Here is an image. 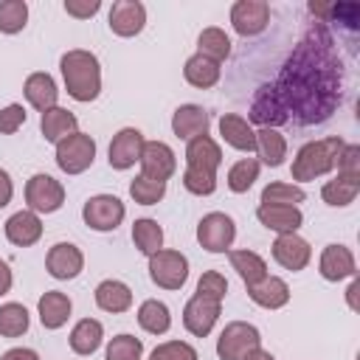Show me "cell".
<instances>
[{
	"mask_svg": "<svg viewBox=\"0 0 360 360\" xmlns=\"http://www.w3.org/2000/svg\"><path fill=\"white\" fill-rule=\"evenodd\" d=\"M287 110H295L301 121H323L329 110L335 107V79L332 68L323 65V59L309 53L307 42L290 56L287 68L281 70V82L276 84Z\"/></svg>",
	"mask_w": 360,
	"mask_h": 360,
	"instance_id": "cell-1",
	"label": "cell"
},
{
	"mask_svg": "<svg viewBox=\"0 0 360 360\" xmlns=\"http://www.w3.org/2000/svg\"><path fill=\"white\" fill-rule=\"evenodd\" d=\"M59 70H62V82L65 90L73 101H96L101 93V65L98 56L93 51L84 48H70L62 53L59 59Z\"/></svg>",
	"mask_w": 360,
	"mask_h": 360,
	"instance_id": "cell-2",
	"label": "cell"
},
{
	"mask_svg": "<svg viewBox=\"0 0 360 360\" xmlns=\"http://www.w3.org/2000/svg\"><path fill=\"white\" fill-rule=\"evenodd\" d=\"M346 146V141L340 135H329V138H321V141H309L304 143L295 158H292V166H290V174L295 183H307V180H315V177H323L335 169L338 163V155L340 149Z\"/></svg>",
	"mask_w": 360,
	"mask_h": 360,
	"instance_id": "cell-3",
	"label": "cell"
},
{
	"mask_svg": "<svg viewBox=\"0 0 360 360\" xmlns=\"http://www.w3.org/2000/svg\"><path fill=\"white\" fill-rule=\"evenodd\" d=\"M96 160V138L87 132H70L56 143V166L65 174H82Z\"/></svg>",
	"mask_w": 360,
	"mask_h": 360,
	"instance_id": "cell-4",
	"label": "cell"
},
{
	"mask_svg": "<svg viewBox=\"0 0 360 360\" xmlns=\"http://www.w3.org/2000/svg\"><path fill=\"white\" fill-rule=\"evenodd\" d=\"M290 121V110L278 93L276 84H262L250 101L248 110V124H259V129H278L281 124Z\"/></svg>",
	"mask_w": 360,
	"mask_h": 360,
	"instance_id": "cell-5",
	"label": "cell"
},
{
	"mask_svg": "<svg viewBox=\"0 0 360 360\" xmlns=\"http://www.w3.org/2000/svg\"><path fill=\"white\" fill-rule=\"evenodd\" d=\"M149 278L163 290H180L188 281V259L180 250L160 248L149 256Z\"/></svg>",
	"mask_w": 360,
	"mask_h": 360,
	"instance_id": "cell-6",
	"label": "cell"
},
{
	"mask_svg": "<svg viewBox=\"0 0 360 360\" xmlns=\"http://www.w3.org/2000/svg\"><path fill=\"white\" fill-rule=\"evenodd\" d=\"M262 346V332L248 321H231L217 338V357L219 360H242L250 349Z\"/></svg>",
	"mask_w": 360,
	"mask_h": 360,
	"instance_id": "cell-7",
	"label": "cell"
},
{
	"mask_svg": "<svg viewBox=\"0 0 360 360\" xmlns=\"http://www.w3.org/2000/svg\"><path fill=\"white\" fill-rule=\"evenodd\" d=\"M124 217H127V208H124V202L115 194H93L82 205L84 225L93 228V231H98V233L115 231L124 222Z\"/></svg>",
	"mask_w": 360,
	"mask_h": 360,
	"instance_id": "cell-8",
	"label": "cell"
},
{
	"mask_svg": "<svg viewBox=\"0 0 360 360\" xmlns=\"http://www.w3.org/2000/svg\"><path fill=\"white\" fill-rule=\"evenodd\" d=\"M25 202H28V211L34 214H53L65 205V186L56 177L37 172L25 183Z\"/></svg>",
	"mask_w": 360,
	"mask_h": 360,
	"instance_id": "cell-9",
	"label": "cell"
},
{
	"mask_svg": "<svg viewBox=\"0 0 360 360\" xmlns=\"http://www.w3.org/2000/svg\"><path fill=\"white\" fill-rule=\"evenodd\" d=\"M236 239V222L225 211H211L197 222V242L208 253H228Z\"/></svg>",
	"mask_w": 360,
	"mask_h": 360,
	"instance_id": "cell-10",
	"label": "cell"
},
{
	"mask_svg": "<svg viewBox=\"0 0 360 360\" xmlns=\"http://www.w3.org/2000/svg\"><path fill=\"white\" fill-rule=\"evenodd\" d=\"M143 143H146V138H143L141 129H135V127L118 129V132L112 135V141H110V149H107V163H110V169H115V172L132 169V166L141 160Z\"/></svg>",
	"mask_w": 360,
	"mask_h": 360,
	"instance_id": "cell-11",
	"label": "cell"
},
{
	"mask_svg": "<svg viewBox=\"0 0 360 360\" xmlns=\"http://www.w3.org/2000/svg\"><path fill=\"white\" fill-rule=\"evenodd\" d=\"M270 22V3L267 0H236L231 6V28L239 37H256Z\"/></svg>",
	"mask_w": 360,
	"mask_h": 360,
	"instance_id": "cell-12",
	"label": "cell"
},
{
	"mask_svg": "<svg viewBox=\"0 0 360 360\" xmlns=\"http://www.w3.org/2000/svg\"><path fill=\"white\" fill-rule=\"evenodd\" d=\"M219 312H222L219 301H211V298H202V295H191L186 301V307H183V326L194 338H208L211 329L219 321Z\"/></svg>",
	"mask_w": 360,
	"mask_h": 360,
	"instance_id": "cell-13",
	"label": "cell"
},
{
	"mask_svg": "<svg viewBox=\"0 0 360 360\" xmlns=\"http://www.w3.org/2000/svg\"><path fill=\"white\" fill-rule=\"evenodd\" d=\"M107 25L115 37H138L146 25V6L141 0H115L107 14Z\"/></svg>",
	"mask_w": 360,
	"mask_h": 360,
	"instance_id": "cell-14",
	"label": "cell"
},
{
	"mask_svg": "<svg viewBox=\"0 0 360 360\" xmlns=\"http://www.w3.org/2000/svg\"><path fill=\"white\" fill-rule=\"evenodd\" d=\"M270 250H273L276 264H281L290 273H298V270H304L312 262V248L298 233H278L273 239V248Z\"/></svg>",
	"mask_w": 360,
	"mask_h": 360,
	"instance_id": "cell-15",
	"label": "cell"
},
{
	"mask_svg": "<svg viewBox=\"0 0 360 360\" xmlns=\"http://www.w3.org/2000/svg\"><path fill=\"white\" fill-rule=\"evenodd\" d=\"M138 163H141V174L143 177L160 180V183H166L177 172V158H174L172 146L163 143V141H146Z\"/></svg>",
	"mask_w": 360,
	"mask_h": 360,
	"instance_id": "cell-16",
	"label": "cell"
},
{
	"mask_svg": "<svg viewBox=\"0 0 360 360\" xmlns=\"http://www.w3.org/2000/svg\"><path fill=\"white\" fill-rule=\"evenodd\" d=\"M45 270L56 281H70L84 270V253L73 242H56L45 256Z\"/></svg>",
	"mask_w": 360,
	"mask_h": 360,
	"instance_id": "cell-17",
	"label": "cell"
},
{
	"mask_svg": "<svg viewBox=\"0 0 360 360\" xmlns=\"http://www.w3.org/2000/svg\"><path fill=\"white\" fill-rule=\"evenodd\" d=\"M318 273L326 278V281H343V278H354L357 273V264H354V253L340 245V242H332L321 250V259H318Z\"/></svg>",
	"mask_w": 360,
	"mask_h": 360,
	"instance_id": "cell-18",
	"label": "cell"
},
{
	"mask_svg": "<svg viewBox=\"0 0 360 360\" xmlns=\"http://www.w3.org/2000/svg\"><path fill=\"white\" fill-rule=\"evenodd\" d=\"M208 124H211V115L205 107L200 104H180L174 112H172V132L180 138V141H191V138H200V135H208Z\"/></svg>",
	"mask_w": 360,
	"mask_h": 360,
	"instance_id": "cell-19",
	"label": "cell"
},
{
	"mask_svg": "<svg viewBox=\"0 0 360 360\" xmlns=\"http://www.w3.org/2000/svg\"><path fill=\"white\" fill-rule=\"evenodd\" d=\"M256 219L273 231L276 236L278 233H298V228L304 225V214L298 205H262L256 208Z\"/></svg>",
	"mask_w": 360,
	"mask_h": 360,
	"instance_id": "cell-20",
	"label": "cell"
},
{
	"mask_svg": "<svg viewBox=\"0 0 360 360\" xmlns=\"http://www.w3.org/2000/svg\"><path fill=\"white\" fill-rule=\"evenodd\" d=\"M6 239L17 248H31L42 239V219L39 214L22 208L6 219Z\"/></svg>",
	"mask_w": 360,
	"mask_h": 360,
	"instance_id": "cell-21",
	"label": "cell"
},
{
	"mask_svg": "<svg viewBox=\"0 0 360 360\" xmlns=\"http://www.w3.org/2000/svg\"><path fill=\"white\" fill-rule=\"evenodd\" d=\"M22 93H25V101H28L34 110H39V112L56 107V101H59V87H56L53 76L45 73V70L28 73V76H25V84H22Z\"/></svg>",
	"mask_w": 360,
	"mask_h": 360,
	"instance_id": "cell-22",
	"label": "cell"
},
{
	"mask_svg": "<svg viewBox=\"0 0 360 360\" xmlns=\"http://www.w3.org/2000/svg\"><path fill=\"white\" fill-rule=\"evenodd\" d=\"M186 166L188 169H200V172H211L217 174V169L222 166V149L211 135H200L191 138L186 143Z\"/></svg>",
	"mask_w": 360,
	"mask_h": 360,
	"instance_id": "cell-23",
	"label": "cell"
},
{
	"mask_svg": "<svg viewBox=\"0 0 360 360\" xmlns=\"http://www.w3.org/2000/svg\"><path fill=\"white\" fill-rule=\"evenodd\" d=\"M248 295L262 309H281L290 301V284L281 276H270L267 273L262 281H256V284L248 287Z\"/></svg>",
	"mask_w": 360,
	"mask_h": 360,
	"instance_id": "cell-24",
	"label": "cell"
},
{
	"mask_svg": "<svg viewBox=\"0 0 360 360\" xmlns=\"http://www.w3.org/2000/svg\"><path fill=\"white\" fill-rule=\"evenodd\" d=\"M219 138L228 146L239 149V152H253L256 149V129L239 112H225L219 118Z\"/></svg>",
	"mask_w": 360,
	"mask_h": 360,
	"instance_id": "cell-25",
	"label": "cell"
},
{
	"mask_svg": "<svg viewBox=\"0 0 360 360\" xmlns=\"http://www.w3.org/2000/svg\"><path fill=\"white\" fill-rule=\"evenodd\" d=\"M37 312H39V323L45 329H62L68 323L70 312H73V301L59 290H48V292L39 295Z\"/></svg>",
	"mask_w": 360,
	"mask_h": 360,
	"instance_id": "cell-26",
	"label": "cell"
},
{
	"mask_svg": "<svg viewBox=\"0 0 360 360\" xmlns=\"http://www.w3.org/2000/svg\"><path fill=\"white\" fill-rule=\"evenodd\" d=\"M76 127H79V121H76V115L70 112V110H65V107H51V110H45L42 115H39V132H42V138L48 141V143H59L62 138H68L70 132H76Z\"/></svg>",
	"mask_w": 360,
	"mask_h": 360,
	"instance_id": "cell-27",
	"label": "cell"
},
{
	"mask_svg": "<svg viewBox=\"0 0 360 360\" xmlns=\"http://www.w3.org/2000/svg\"><path fill=\"white\" fill-rule=\"evenodd\" d=\"M219 76H222V68L202 53H191L183 65V79L197 90H211L219 82Z\"/></svg>",
	"mask_w": 360,
	"mask_h": 360,
	"instance_id": "cell-28",
	"label": "cell"
},
{
	"mask_svg": "<svg viewBox=\"0 0 360 360\" xmlns=\"http://www.w3.org/2000/svg\"><path fill=\"white\" fill-rule=\"evenodd\" d=\"M357 194H360V177H354V174H338L321 186V200L332 208L352 205L357 200Z\"/></svg>",
	"mask_w": 360,
	"mask_h": 360,
	"instance_id": "cell-29",
	"label": "cell"
},
{
	"mask_svg": "<svg viewBox=\"0 0 360 360\" xmlns=\"http://www.w3.org/2000/svg\"><path fill=\"white\" fill-rule=\"evenodd\" d=\"M93 295H96L98 309L112 312V315L127 312V309L132 307V290H129L124 281H118V278H104V281L96 287Z\"/></svg>",
	"mask_w": 360,
	"mask_h": 360,
	"instance_id": "cell-30",
	"label": "cell"
},
{
	"mask_svg": "<svg viewBox=\"0 0 360 360\" xmlns=\"http://www.w3.org/2000/svg\"><path fill=\"white\" fill-rule=\"evenodd\" d=\"M101 340H104V326H101V321H96V318H82V321H76V326L70 329V338H68L70 349H73L76 354H82V357H90L93 352H98Z\"/></svg>",
	"mask_w": 360,
	"mask_h": 360,
	"instance_id": "cell-31",
	"label": "cell"
},
{
	"mask_svg": "<svg viewBox=\"0 0 360 360\" xmlns=\"http://www.w3.org/2000/svg\"><path fill=\"white\" fill-rule=\"evenodd\" d=\"M259 155V163L264 166H281L287 160V138L278 132V129H256V149Z\"/></svg>",
	"mask_w": 360,
	"mask_h": 360,
	"instance_id": "cell-32",
	"label": "cell"
},
{
	"mask_svg": "<svg viewBox=\"0 0 360 360\" xmlns=\"http://www.w3.org/2000/svg\"><path fill=\"white\" fill-rule=\"evenodd\" d=\"M228 259H231V267L239 273V278L245 281V287H250V284H256V281H262L264 276H267V262L256 253V250H248V248H242V250H228Z\"/></svg>",
	"mask_w": 360,
	"mask_h": 360,
	"instance_id": "cell-33",
	"label": "cell"
},
{
	"mask_svg": "<svg viewBox=\"0 0 360 360\" xmlns=\"http://www.w3.org/2000/svg\"><path fill=\"white\" fill-rule=\"evenodd\" d=\"M138 323L143 332L149 335H166L169 326H172V312L163 301L158 298H146L141 307H138Z\"/></svg>",
	"mask_w": 360,
	"mask_h": 360,
	"instance_id": "cell-34",
	"label": "cell"
},
{
	"mask_svg": "<svg viewBox=\"0 0 360 360\" xmlns=\"http://www.w3.org/2000/svg\"><path fill=\"white\" fill-rule=\"evenodd\" d=\"M197 53L214 59L217 65L225 62V59L231 56V37H228L222 28L208 25V28H202L200 37H197Z\"/></svg>",
	"mask_w": 360,
	"mask_h": 360,
	"instance_id": "cell-35",
	"label": "cell"
},
{
	"mask_svg": "<svg viewBox=\"0 0 360 360\" xmlns=\"http://www.w3.org/2000/svg\"><path fill=\"white\" fill-rule=\"evenodd\" d=\"M132 242L143 256H152L163 248V228L158 225V219L141 217L132 222Z\"/></svg>",
	"mask_w": 360,
	"mask_h": 360,
	"instance_id": "cell-36",
	"label": "cell"
},
{
	"mask_svg": "<svg viewBox=\"0 0 360 360\" xmlns=\"http://www.w3.org/2000/svg\"><path fill=\"white\" fill-rule=\"evenodd\" d=\"M31 326V315L22 304H0V338H22Z\"/></svg>",
	"mask_w": 360,
	"mask_h": 360,
	"instance_id": "cell-37",
	"label": "cell"
},
{
	"mask_svg": "<svg viewBox=\"0 0 360 360\" xmlns=\"http://www.w3.org/2000/svg\"><path fill=\"white\" fill-rule=\"evenodd\" d=\"M304 200H307V191L298 183L276 180L262 188V205H298Z\"/></svg>",
	"mask_w": 360,
	"mask_h": 360,
	"instance_id": "cell-38",
	"label": "cell"
},
{
	"mask_svg": "<svg viewBox=\"0 0 360 360\" xmlns=\"http://www.w3.org/2000/svg\"><path fill=\"white\" fill-rule=\"evenodd\" d=\"M259 169H262V163L256 160V158H242V160H236L231 169H228V188L233 191V194H245L256 180H259Z\"/></svg>",
	"mask_w": 360,
	"mask_h": 360,
	"instance_id": "cell-39",
	"label": "cell"
},
{
	"mask_svg": "<svg viewBox=\"0 0 360 360\" xmlns=\"http://www.w3.org/2000/svg\"><path fill=\"white\" fill-rule=\"evenodd\" d=\"M104 360H143V340L129 332H121V335L110 338Z\"/></svg>",
	"mask_w": 360,
	"mask_h": 360,
	"instance_id": "cell-40",
	"label": "cell"
},
{
	"mask_svg": "<svg viewBox=\"0 0 360 360\" xmlns=\"http://www.w3.org/2000/svg\"><path fill=\"white\" fill-rule=\"evenodd\" d=\"M28 25L25 0H0V34H20Z\"/></svg>",
	"mask_w": 360,
	"mask_h": 360,
	"instance_id": "cell-41",
	"label": "cell"
},
{
	"mask_svg": "<svg viewBox=\"0 0 360 360\" xmlns=\"http://www.w3.org/2000/svg\"><path fill=\"white\" fill-rule=\"evenodd\" d=\"M129 197H132L138 205H158V202L166 197V183L138 174V177L129 183Z\"/></svg>",
	"mask_w": 360,
	"mask_h": 360,
	"instance_id": "cell-42",
	"label": "cell"
},
{
	"mask_svg": "<svg viewBox=\"0 0 360 360\" xmlns=\"http://www.w3.org/2000/svg\"><path fill=\"white\" fill-rule=\"evenodd\" d=\"M149 360H200V354L186 340H163L152 349Z\"/></svg>",
	"mask_w": 360,
	"mask_h": 360,
	"instance_id": "cell-43",
	"label": "cell"
},
{
	"mask_svg": "<svg viewBox=\"0 0 360 360\" xmlns=\"http://www.w3.org/2000/svg\"><path fill=\"white\" fill-rule=\"evenodd\" d=\"M194 295H202V298H211V301H219L222 304V298L228 295V281H225V276L219 273V270H205L202 276H200V281H197V292Z\"/></svg>",
	"mask_w": 360,
	"mask_h": 360,
	"instance_id": "cell-44",
	"label": "cell"
},
{
	"mask_svg": "<svg viewBox=\"0 0 360 360\" xmlns=\"http://www.w3.org/2000/svg\"><path fill=\"white\" fill-rule=\"evenodd\" d=\"M183 186H186V191H191V194H197V197H208V194L217 191V174L200 172V169H188V166H186V172H183Z\"/></svg>",
	"mask_w": 360,
	"mask_h": 360,
	"instance_id": "cell-45",
	"label": "cell"
},
{
	"mask_svg": "<svg viewBox=\"0 0 360 360\" xmlns=\"http://www.w3.org/2000/svg\"><path fill=\"white\" fill-rule=\"evenodd\" d=\"M22 124H25V107L22 104H6V107H0V132L3 135H14Z\"/></svg>",
	"mask_w": 360,
	"mask_h": 360,
	"instance_id": "cell-46",
	"label": "cell"
},
{
	"mask_svg": "<svg viewBox=\"0 0 360 360\" xmlns=\"http://www.w3.org/2000/svg\"><path fill=\"white\" fill-rule=\"evenodd\" d=\"M338 174H354L360 177V146L357 143H346L338 155V163H335Z\"/></svg>",
	"mask_w": 360,
	"mask_h": 360,
	"instance_id": "cell-47",
	"label": "cell"
},
{
	"mask_svg": "<svg viewBox=\"0 0 360 360\" xmlns=\"http://www.w3.org/2000/svg\"><path fill=\"white\" fill-rule=\"evenodd\" d=\"M98 8H101L98 0H65V11L73 20H90Z\"/></svg>",
	"mask_w": 360,
	"mask_h": 360,
	"instance_id": "cell-48",
	"label": "cell"
},
{
	"mask_svg": "<svg viewBox=\"0 0 360 360\" xmlns=\"http://www.w3.org/2000/svg\"><path fill=\"white\" fill-rule=\"evenodd\" d=\"M14 197V183H11V174L6 169H0V208H6Z\"/></svg>",
	"mask_w": 360,
	"mask_h": 360,
	"instance_id": "cell-49",
	"label": "cell"
},
{
	"mask_svg": "<svg viewBox=\"0 0 360 360\" xmlns=\"http://www.w3.org/2000/svg\"><path fill=\"white\" fill-rule=\"evenodd\" d=\"M0 360H39V354H37L34 349H28V346H14V349H8Z\"/></svg>",
	"mask_w": 360,
	"mask_h": 360,
	"instance_id": "cell-50",
	"label": "cell"
},
{
	"mask_svg": "<svg viewBox=\"0 0 360 360\" xmlns=\"http://www.w3.org/2000/svg\"><path fill=\"white\" fill-rule=\"evenodd\" d=\"M11 284H14V276H11V267L0 259V295H6L8 290H11Z\"/></svg>",
	"mask_w": 360,
	"mask_h": 360,
	"instance_id": "cell-51",
	"label": "cell"
},
{
	"mask_svg": "<svg viewBox=\"0 0 360 360\" xmlns=\"http://www.w3.org/2000/svg\"><path fill=\"white\" fill-rule=\"evenodd\" d=\"M242 360H276V357H273V354H270L267 349H262V346H256V349H250V352H248V354H245Z\"/></svg>",
	"mask_w": 360,
	"mask_h": 360,
	"instance_id": "cell-52",
	"label": "cell"
},
{
	"mask_svg": "<svg viewBox=\"0 0 360 360\" xmlns=\"http://www.w3.org/2000/svg\"><path fill=\"white\" fill-rule=\"evenodd\" d=\"M357 287H360V284H357V278H352V284H349V290H346V298H349V307H352V309H357V301H354Z\"/></svg>",
	"mask_w": 360,
	"mask_h": 360,
	"instance_id": "cell-53",
	"label": "cell"
}]
</instances>
